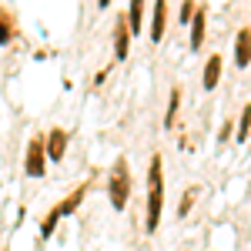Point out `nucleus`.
Masks as SVG:
<instances>
[{
    "instance_id": "obj_1",
    "label": "nucleus",
    "mask_w": 251,
    "mask_h": 251,
    "mask_svg": "<svg viewBox=\"0 0 251 251\" xmlns=\"http://www.w3.org/2000/svg\"><path fill=\"white\" fill-rule=\"evenodd\" d=\"M164 208V168L161 157H151V171H148V231H157Z\"/></svg>"
},
{
    "instance_id": "obj_10",
    "label": "nucleus",
    "mask_w": 251,
    "mask_h": 251,
    "mask_svg": "<svg viewBox=\"0 0 251 251\" xmlns=\"http://www.w3.org/2000/svg\"><path fill=\"white\" fill-rule=\"evenodd\" d=\"M127 27H131V34H141V30H144V0H131Z\"/></svg>"
},
{
    "instance_id": "obj_12",
    "label": "nucleus",
    "mask_w": 251,
    "mask_h": 251,
    "mask_svg": "<svg viewBox=\"0 0 251 251\" xmlns=\"http://www.w3.org/2000/svg\"><path fill=\"white\" fill-rule=\"evenodd\" d=\"M177 100H181V91L171 87V97H168V114H164V127H168V131L174 127V117H177Z\"/></svg>"
},
{
    "instance_id": "obj_2",
    "label": "nucleus",
    "mask_w": 251,
    "mask_h": 251,
    "mask_svg": "<svg viewBox=\"0 0 251 251\" xmlns=\"http://www.w3.org/2000/svg\"><path fill=\"white\" fill-rule=\"evenodd\" d=\"M84 194H87V184H80V188H74V191L67 194L64 201H57L54 204V211L44 218V225H40V238H50L54 234V228H57L60 218H67V214H74L80 208V201H84Z\"/></svg>"
},
{
    "instance_id": "obj_16",
    "label": "nucleus",
    "mask_w": 251,
    "mask_h": 251,
    "mask_svg": "<svg viewBox=\"0 0 251 251\" xmlns=\"http://www.w3.org/2000/svg\"><path fill=\"white\" fill-rule=\"evenodd\" d=\"M191 17H194V0H184L181 3V24H191Z\"/></svg>"
},
{
    "instance_id": "obj_18",
    "label": "nucleus",
    "mask_w": 251,
    "mask_h": 251,
    "mask_svg": "<svg viewBox=\"0 0 251 251\" xmlns=\"http://www.w3.org/2000/svg\"><path fill=\"white\" fill-rule=\"evenodd\" d=\"M97 3H100V7H111V0H97Z\"/></svg>"
},
{
    "instance_id": "obj_3",
    "label": "nucleus",
    "mask_w": 251,
    "mask_h": 251,
    "mask_svg": "<svg viewBox=\"0 0 251 251\" xmlns=\"http://www.w3.org/2000/svg\"><path fill=\"white\" fill-rule=\"evenodd\" d=\"M107 194H111V208H124L127 198H131V168L124 157H117L114 171H111V184H107Z\"/></svg>"
},
{
    "instance_id": "obj_6",
    "label": "nucleus",
    "mask_w": 251,
    "mask_h": 251,
    "mask_svg": "<svg viewBox=\"0 0 251 251\" xmlns=\"http://www.w3.org/2000/svg\"><path fill=\"white\" fill-rule=\"evenodd\" d=\"M127 40H131V27H127V17H117V27H114V54H117V60L127 57Z\"/></svg>"
},
{
    "instance_id": "obj_8",
    "label": "nucleus",
    "mask_w": 251,
    "mask_h": 251,
    "mask_svg": "<svg viewBox=\"0 0 251 251\" xmlns=\"http://www.w3.org/2000/svg\"><path fill=\"white\" fill-rule=\"evenodd\" d=\"M64 151H67V134H64L60 127H54V131L47 134V157H50V161H64Z\"/></svg>"
},
{
    "instance_id": "obj_9",
    "label": "nucleus",
    "mask_w": 251,
    "mask_h": 251,
    "mask_svg": "<svg viewBox=\"0 0 251 251\" xmlns=\"http://www.w3.org/2000/svg\"><path fill=\"white\" fill-rule=\"evenodd\" d=\"M218 80H221V57L214 54V57H208V64H204V77H201V84H204L208 91H214Z\"/></svg>"
},
{
    "instance_id": "obj_7",
    "label": "nucleus",
    "mask_w": 251,
    "mask_h": 251,
    "mask_svg": "<svg viewBox=\"0 0 251 251\" xmlns=\"http://www.w3.org/2000/svg\"><path fill=\"white\" fill-rule=\"evenodd\" d=\"M164 27H168V0H154V20H151V40L164 37Z\"/></svg>"
},
{
    "instance_id": "obj_17",
    "label": "nucleus",
    "mask_w": 251,
    "mask_h": 251,
    "mask_svg": "<svg viewBox=\"0 0 251 251\" xmlns=\"http://www.w3.org/2000/svg\"><path fill=\"white\" fill-rule=\"evenodd\" d=\"M231 127H234V124H228V121H225V127H221V141H228V137H231Z\"/></svg>"
},
{
    "instance_id": "obj_11",
    "label": "nucleus",
    "mask_w": 251,
    "mask_h": 251,
    "mask_svg": "<svg viewBox=\"0 0 251 251\" xmlns=\"http://www.w3.org/2000/svg\"><path fill=\"white\" fill-rule=\"evenodd\" d=\"M201 44H204V10L198 7V14L191 17V47L198 50Z\"/></svg>"
},
{
    "instance_id": "obj_5",
    "label": "nucleus",
    "mask_w": 251,
    "mask_h": 251,
    "mask_svg": "<svg viewBox=\"0 0 251 251\" xmlns=\"http://www.w3.org/2000/svg\"><path fill=\"white\" fill-rule=\"evenodd\" d=\"M234 64H238V67H248L251 64V27H241V30H238V40H234Z\"/></svg>"
},
{
    "instance_id": "obj_15",
    "label": "nucleus",
    "mask_w": 251,
    "mask_h": 251,
    "mask_svg": "<svg viewBox=\"0 0 251 251\" xmlns=\"http://www.w3.org/2000/svg\"><path fill=\"white\" fill-rule=\"evenodd\" d=\"M191 201H194V188H188V191H184V198H181V208H177V214H181V218L191 211Z\"/></svg>"
},
{
    "instance_id": "obj_14",
    "label": "nucleus",
    "mask_w": 251,
    "mask_h": 251,
    "mask_svg": "<svg viewBox=\"0 0 251 251\" xmlns=\"http://www.w3.org/2000/svg\"><path fill=\"white\" fill-rule=\"evenodd\" d=\"M248 131H251V104L241 111V124H238V141H245L248 137Z\"/></svg>"
},
{
    "instance_id": "obj_4",
    "label": "nucleus",
    "mask_w": 251,
    "mask_h": 251,
    "mask_svg": "<svg viewBox=\"0 0 251 251\" xmlns=\"http://www.w3.org/2000/svg\"><path fill=\"white\" fill-rule=\"evenodd\" d=\"M44 168H47V141L44 137H30L27 144V161H24V171L30 177H44Z\"/></svg>"
},
{
    "instance_id": "obj_13",
    "label": "nucleus",
    "mask_w": 251,
    "mask_h": 251,
    "mask_svg": "<svg viewBox=\"0 0 251 251\" xmlns=\"http://www.w3.org/2000/svg\"><path fill=\"white\" fill-rule=\"evenodd\" d=\"M10 37H14V24H10V17L0 10V44H10Z\"/></svg>"
}]
</instances>
